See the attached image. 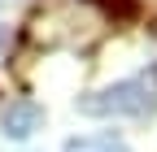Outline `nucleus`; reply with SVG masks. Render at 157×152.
<instances>
[{
  "label": "nucleus",
  "instance_id": "obj_1",
  "mask_svg": "<svg viewBox=\"0 0 157 152\" xmlns=\"http://www.w3.org/2000/svg\"><path fill=\"white\" fill-rule=\"evenodd\" d=\"M153 109H157V100L140 78H122V83H113L105 91H92V96L78 100V113H87V118H109V113L140 118V113H153Z\"/></svg>",
  "mask_w": 157,
  "mask_h": 152
},
{
  "label": "nucleus",
  "instance_id": "obj_3",
  "mask_svg": "<svg viewBox=\"0 0 157 152\" xmlns=\"http://www.w3.org/2000/svg\"><path fill=\"white\" fill-rule=\"evenodd\" d=\"M66 152H127V143L118 135H87V139H70Z\"/></svg>",
  "mask_w": 157,
  "mask_h": 152
},
{
  "label": "nucleus",
  "instance_id": "obj_4",
  "mask_svg": "<svg viewBox=\"0 0 157 152\" xmlns=\"http://www.w3.org/2000/svg\"><path fill=\"white\" fill-rule=\"evenodd\" d=\"M5 44H9V31H5V26H0V52H5Z\"/></svg>",
  "mask_w": 157,
  "mask_h": 152
},
{
  "label": "nucleus",
  "instance_id": "obj_5",
  "mask_svg": "<svg viewBox=\"0 0 157 152\" xmlns=\"http://www.w3.org/2000/svg\"><path fill=\"white\" fill-rule=\"evenodd\" d=\"M153 78H157V70H153Z\"/></svg>",
  "mask_w": 157,
  "mask_h": 152
},
{
  "label": "nucleus",
  "instance_id": "obj_2",
  "mask_svg": "<svg viewBox=\"0 0 157 152\" xmlns=\"http://www.w3.org/2000/svg\"><path fill=\"white\" fill-rule=\"evenodd\" d=\"M0 126H5L9 139H31L39 126H44V109H39L35 100H13L5 109V118H0Z\"/></svg>",
  "mask_w": 157,
  "mask_h": 152
}]
</instances>
